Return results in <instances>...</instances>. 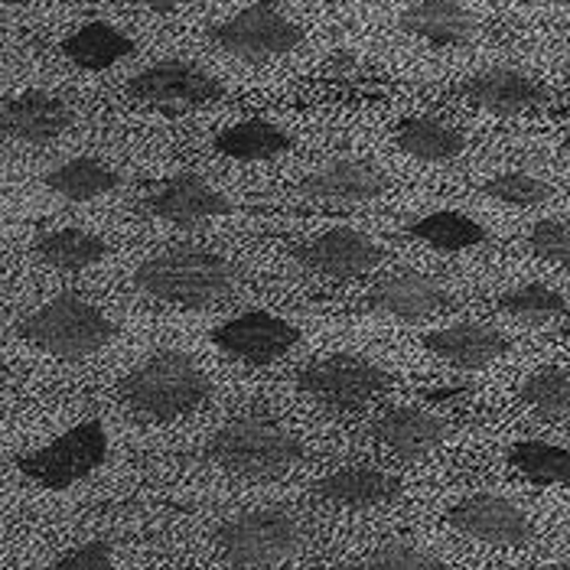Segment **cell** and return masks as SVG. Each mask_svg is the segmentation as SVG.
<instances>
[{"label": "cell", "mask_w": 570, "mask_h": 570, "mask_svg": "<svg viewBox=\"0 0 570 570\" xmlns=\"http://www.w3.org/2000/svg\"><path fill=\"white\" fill-rule=\"evenodd\" d=\"M213 541L228 564L264 570L291 561L304 548V525L294 512L267 505V509H252L222 522Z\"/></svg>", "instance_id": "5"}, {"label": "cell", "mask_w": 570, "mask_h": 570, "mask_svg": "<svg viewBox=\"0 0 570 570\" xmlns=\"http://www.w3.org/2000/svg\"><path fill=\"white\" fill-rule=\"evenodd\" d=\"M499 309H502L505 316L519 320V323H544V320L564 316L570 309V304L561 291L531 281V284H522V287L502 294V297H499Z\"/></svg>", "instance_id": "30"}, {"label": "cell", "mask_w": 570, "mask_h": 570, "mask_svg": "<svg viewBox=\"0 0 570 570\" xmlns=\"http://www.w3.org/2000/svg\"><path fill=\"white\" fill-rule=\"evenodd\" d=\"M209 40L232 59L267 62V59L294 52L297 46L307 40V33L274 0H258V3H248L238 13H232L222 23H216L209 30Z\"/></svg>", "instance_id": "6"}, {"label": "cell", "mask_w": 570, "mask_h": 570, "mask_svg": "<svg viewBox=\"0 0 570 570\" xmlns=\"http://www.w3.org/2000/svg\"><path fill=\"white\" fill-rule=\"evenodd\" d=\"M301 193L316 203H372L389 193V176L365 160H333L316 167L301 183Z\"/></svg>", "instance_id": "18"}, {"label": "cell", "mask_w": 570, "mask_h": 570, "mask_svg": "<svg viewBox=\"0 0 570 570\" xmlns=\"http://www.w3.org/2000/svg\"><path fill=\"white\" fill-rule=\"evenodd\" d=\"M320 3H350V0H320Z\"/></svg>", "instance_id": "36"}, {"label": "cell", "mask_w": 570, "mask_h": 570, "mask_svg": "<svg viewBox=\"0 0 570 570\" xmlns=\"http://www.w3.org/2000/svg\"><path fill=\"white\" fill-rule=\"evenodd\" d=\"M108 456V431L101 421H82L72 431H66L62 438L46 443L40 450L27 453L17 460V470L46 485V489H72L76 483L88 480Z\"/></svg>", "instance_id": "7"}, {"label": "cell", "mask_w": 570, "mask_h": 570, "mask_svg": "<svg viewBox=\"0 0 570 570\" xmlns=\"http://www.w3.org/2000/svg\"><path fill=\"white\" fill-rule=\"evenodd\" d=\"M407 235L421 238L424 245L438 248V252H470L476 245L485 242V228L476 219L463 216V213H453V209H440V213H431L424 219L411 222L407 225Z\"/></svg>", "instance_id": "27"}, {"label": "cell", "mask_w": 570, "mask_h": 570, "mask_svg": "<svg viewBox=\"0 0 570 570\" xmlns=\"http://www.w3.org/2000/svg\"><path fill=\"white\" fill-rule=\"evenodd\" d=\"M20 336L52 358L82 362L105 350L118 336V326L105 309L88 304L86 297L59 294L20 323Z\"/></svg>", "instance_id": "4"}, {"label": "cell", "mask_w": 570, "mask_h": 570, "mask_svg": "<svg viewBox=\"0 0 570 570\" xmlns=\"http://www.w3.org/2000/svg\"><path fill=\"white\" fill-rule=\"evenodd\" d=\"M446 522L453 531H460L473 541L492 544V548H522L534 534L531 519L515 502H509L502 495H489V492L456 502L446 512Z\"/></svg>", "instance_id": "13"}, {"label": "cell", "mask_w": 570, "mask_h": 570, "mask_svg": "<svg viewBox=\"0 0 570 570\" xmlns=\"http://www.w3.org/2000/svg\"><path fill=\"white\" fill-rule=\"evenodd\" d=\"M519 397L538 417L564 421L570 417V372L558 368V365H544L522 382Z\"/></svg>", "instance_id": "29"}, {"label": "cell", "mask_w": 570, "mask_h": 570, "mask_svg": "<svg viewBox=\"0 0 570 570\" xmlns=\"http://www.w3.org/2000/svg\"><path fill=\"white\" fill-rule=\"evenodd\" d=\"M483 196L505 203V206H519V209H531V206H544L551 203L554 189L551 183H544L541 176H531L525 170H509V174L492 176L483 183Z\"/></svg>", "instance_id": "31"}, {"label": "cell", "mask_w": 570, "mask_h": 570, "mask_svg": "<svg viewBox=\"0 0 570 570\" xmlns=\"http://www.w3.org/2000/svg\"><path fill=\"white\" fill-rule=\"evenodd\" d=\"M131 52V37L125 30L105 23V20H88L62 40V56L86 72H105V69L125 62Z\"/></svg>", "instance_id": "22"}, {"label": "cell", "mask_w": 570, "mask_h": 570, "mask_svg": "<svg viewBox=\"0 0 570 570\" xmlns=\"http://www.w3.org/2000/svg\"><path fill=\"white\" fill-rule=\"evenodd\" d=\"M395 144L414 160L424 164H450L456 157H463L466 150V134L456 125L443 121V118H431V115H417L401 121L395 131Z\"/></svg>", "instance_id": "23"}, {"label": "cell", "mask_w": 570, "mask_h": 570, "mask_svg": "<svg viewBox=\"0 0 570 570\" xmlns=\"http://www.w3.org/2000/svg\"><path fill=\"white\" fill-rule=\"evenodd\" d=\"M134 7H144V10H154V13H174V10H183L196 0H128Z\"/></svg>", "instance_id": "35"}, {"label": "cell", "mask_w": 570, "mask_h": 570, "mask_svg": "<svg viewBox=\"0 0 570 570\" xmlns=\"http://www.w3.org/2000/svg\"><path fill=\"white\" fill-rule=\"evenodd\" d=\"M463 95L470 105H476L480 111H489L495 118H519L551 101L548 88L512 66H495V69H483L470 76L463 82Z\"/></svg>", "instance_id": "14"}, {"label": "cell", "mask_w": 570, "mask_h": 570, "mask_svg": "<svg viewBox=\"0 0 570 570\" xmlns=\"http://www.w3.org/2000/svg\"><path fill=\"white\" fill-rule=\"evenodd\" d=\"M297 389L326 407L352 411L392 389V375L362 355H326L297 375Z\"/></svg>", "instance_id": "8"}, {"label": "cell", "mask_w": 570, "mask_h": 570, "mask_svg": "<svg viewBox=\"0 0 570 570\" xmlns=\"http://www.w3.org/2000/svg\"><path fill=\"white\" fill-rule=\"evenodd\" d=\"M362 304L372 313H385L395 320H428V316H438L443 309L453 307V297L438 277H428L417 271H401V274L379 281L365 294Z\"/></svg>", "instance_id": "16"}, {"label": "cell", "mask_w": 570, "mask_h": 570, "mask_svg": "<svg viewBox=\"0 0 570 570\" xmlns=\"http://www.w3.org/2000/svg\"><path fill=\"white\" fill-rule=\"evenodd\" d=\"M564 150H568V154H570V131H568V137H564Z\"/></svg>", "instance_id": "37"}, {"label": "cell", "mask_w": 570, "mask_h": 570, "mask_svg": "<svg viewBox=\"0 0 570 570\" xmlns=\"http://www.w3.org/2000/svg\"><path fill=\"white\" fill-rule=\"evenodd\" d=\"M301 262L323 277L350 281V277H362V274L375 271L385 262V248L372 235L343 225V228H330V232L316 235L301 252Z\"/></svg>", "instance_id": "15"}, {"label": "cell", "mask_w": 570, "mask_h": 570, "mask_svg": "<svg viewBox=\"0 0 570 570\" xmlns=\"http://www.w3.org/2000/svg\"><path fill=\"white\" fill-rule=\"evenodd\" d=\"M372 434L385 450H392L397 460L414 463V460H424L431 450H438L443 443L446 421L424 407H392L375 417Z\"/></svg>", "instance_id": "19"}, {"label": "cell", "mask_w": 570, "mask_h": 570, "mask_svg": "<svg viewBox=\"0 0 570 570\" xmlns=\"http://www.w3.org/2000/svg\"><path fill=\"white\" fill-rule=\"evenodd\" d=\"M33 255L52 271L79 274V271H88V267L101 262L108 255V245L95 232L69 225V228H56V232L40 235L37 245H33Z\"/></svg>", "instance_id": "25"}, {"label": "cell", "mask_w": 570, "mask_h": 570, "mask_svg": "<svg viewBox=\"0 0 570 570\" xmlns=\"http://www.w3.org/2000/svg\"><path fill=\"white\" fill-rule=\"evenodd\" d=\"M43 186L69 203H91L121 186V174L98 157H72L43 176Z\"/></svg>", "instance_id": "24"}, {"label": "cell", "mask_w": 570, "mask_h": 570, "mask_svg": "<svg viewBox=\"0 0 570 570\" xmlns=\"http://www.w3.org/2000/svg\"><path fill=\"white\" fill-rule=\"evenodd\" d=\"M304 440L284 424L264 417V414H245L219 428L206 443V460L238 480L271 483L287 476L304 460Z\"/></svg>", "instance_id": "2"}, {"label": "cell", "mask_w": 570, "mask_h": 570, "mask_svg": "<svg viewBox=\"0 0 570 570\" xmlns=\"http://www.w3.org/2000/svg\"><path fill=\"white\" fill-rule=\"evenodd\" d=\"M216 150L228 160L262 164V160H274L291 150V134L264 118H248V121L228 125L225 131H219Z\"/></svg>", "instance_id": "26"}, {"label": "cell", "mask_w": 570, "mask_h": 570, "mask_svg": "<svg viewBox=\"0 0 570 570\" xmlns=\"http://www.w3.org/2000/svg\"><path fill=\"white\" fill-rule=\"evenodd\" d=\"M72 128V108L66 98L43 91V88H27L17 95H7L0 105V137L7 147H27L37 150Z\"/></svg>", "instance_id": "12"}, {"label": "cell", "mask_w": 570, "mask_h": 570, "mask_svg": "<svg viewBox=\"0 0 570 570\" xmlns=\"http://www.w3.org/2000/svg\"><path fill=\"white\" fill-rule=\"evenodd\" d=\"M46 570H115V551L108 541H88Z\"/></svg>", "instance_id": "34"}, {"label": "cell", "mask_w": 570, "mask_h": 570, "mask_svg": "<svg viewBox=\"0 0 570 570\" xmlns=\"http://www.w3.org/2000/svg\"><path fill=\"white\" fill-rule=\"evenodd\" d=\"M424 350L438 355L440 362L463 368V372H480L499 362L512 350L509 336L495 326L485 323H453L424 336Z\"/></svg>", "instance_id": "17"}, {"label": "cell", "mask_w": 570, "mask_h": 570, "mask_svg": "<svg viewBox=\"0 0 570 570\" xmlns=\"http://www.w3.org/2000/svg\"><path fill=\"white\" fill-rule=\"evenodd\" d=\"M128 95L134 101L150 105L157 111L179 115V111H193V108H206V105L219 101L225 95V86L196 62L164 59V62L140 69L128 82Z\"/></svg>", "instance_id": "9"}, {"label": "cell", "mask_w": 570, "mask_h": 570, "mask_svg": "<svg viewBox=\"0 0 570 570\" xmlns=\"http://www.w3.org/2000/svg\"><path fill=\"white\" fill-rule=\"evenodd\" d=\"M525 242H528V248H531L538 258L558 264V267H564V271L570 274V228L564 225V222H554V219L534 222Z\"/></svg>", "instance_id": "33"}, {"label": "cell", "mask_w": 570, "mask_h": 570, "mask_svg": "<svg viewBox=\"0 0 570 570\" xmlns=\"http://www.w3.org/2000/svg\"><path fill=\"white\" fill-rule=\"evenodd\" d=\"M509 463L538 485L570 483V450L544 440H522L509 450Z\"/></svg>", "instance_id": "28"}, {"label": "cell", "mask_w": 570, "mask_h": 570, "mask_svg": "<svg viewBox=\"0 0 570 570\" xmlns=\"http://www.w3.org/2000/svg\"><path fill=\"white\" fill-rule=\"evenodd\" d=\"M401 480L379 466H343L313 485V495L336 509H379L401 495Z\"/></svg>", "instance_id": "20"}, {"label": "cell", "mask_w": 570, "mask_h": 570, "mask_svg": "<svg viewBox=\"0 0 570 570\" xmlns=\"http://www.w3.org/2000/svg\"><path fill=\"white\" fill-rule=\"evenodd\" d=\"M213 392L209 375L186 352H157L144 358L121 382V401L137 417L170 424L193 414Z\"/></svg>", "instance_id": "3"}, {"label": "cell", "mask_w": 570, "mask_h": 570, "mask_svg": "<svg viewBox=\"0 0 570 570\" xmlns=\"http://www.w3.org/2000/svg\"><path fill=\"white\" fill-rule=\"evenodd\" d=\"M209 343L245 365H271L301 343V330L267 309H248L213 330Z\"/></svg>", "instance_id": "11"}, {"label": "cell", "mask_w": 570, "mask_h": 570, "mask_svg": "<svg viewBox=\"0 0 570 570\" xmlns=\"http://www.w3.org/2000/svg\"><path fill=\"white\" fill-rule=\"evenodd\" d=\"M358 570H446V564L440 561L438 554L407 544V541H392L375 548Z\"/></svg>", "instance_id": "32"}, {"label": "cell", "mask_w": 570, "mask_h": 570, "mask_svg": "<svg viewBox=\"0 0 570 570\" xmlns=\"http://www.w3.org/2000/svg\"><path fill=\"white\" fill-rule=\"evenodd\" d=\"M140 209L179 228L219 219L232 213V199L199 174H174L150 183L140 193Z\"/></svg>", "instance_id": "10"}, {"label": "cell", "mask_w": 570, "mask_h": 570, "mask_svg": "<svg viewBox=\"0 0 570 570\" xmlns=\"http://www.w3.org/2000/svg\"><path fill=\"white\" fill-rule=\"evenodd\" d=\"M235 267L219 252L203 245H174L134 271V284L144 297L179 309H206L235 291Z\"/></svg>", "instance_id": "1"}, {"label": "cell", "mask_w": 570, "mask_h": 570, "mask_svg": "<svg viewBox=\"0 0 570 570\" xmlns=\"http://www.w3.org/2000/svg\"><path fill=\"white\" fill-rule=\"evenodd\" d=\"M401 27L431 46H466L473 37V17L463 0H411L401 13Z\"/></svg>", "instance_id": "21"}]
</instances>
